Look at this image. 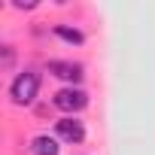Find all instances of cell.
Masks as SVG:
<instances>
[{"instance_id": "obj_5", "label": "cell", "mask_w": 155, "mask_h": 155, "mask_svg": "<svg viewBox=\"0 0 155 155\" xmlns=\"http://www.w3.org/2000/svg\"><path fill=\"white\" fill-rule=\"evenodd\" d=\"M61 152V140L55 134H37L31 140V155H58Z\"/></svg>"}, {"instance_id": "obj_2", "label": "cell", "mask_w": 155, "mask_h": 155, "mask_svg": "<svg viewBox=\"0 0 155 155\" xmlns=\"http://www.w3.org/2000/svg\"><path fill=\"white\" fill-rule=\"evenodd\" d=\"M52 107L61 110L64 116H76V113H82L88 107V94L79 88V85H64L52 94Z\"/></svg>"}, {"instance_id": "obj_8", "label": "cell", "mask_w": 155, "mask_h": 155, "mask_svg": "<svg viewBox=\"0 0 155 155\" xmlns=\"http://www.w3.org/2000/svg\"><path fill=\"white\" fill-rule=\"evenodd\" d=\"M12 9H37V3H21V0H15Z\"/></svg>"}, {"instance_id": "obj_6", "label": "cell", "mask_w": 155, "mask_h": 155, "mask_svg": "<svg viewBox=\"0 0 155 155\" xmlns=\"http://www.w3.org/2000/svg\"><path fill=\"white\" fill-rule=\"evenodd\" d=\"M52 34H55L61 43H67V46H82V43H85V34H82L79 28H73V25H64V21L52 25Z\"/></svg>"}, {"instance_id": "obj_4", "label": "cell", "mask_w": 155, "mask_h": 155, "mask_svg": "<svg viewBox=\"0 0 155 155\" xmlns=\"http://www.w3.org/2000/svg\"><path fill=\"white\" fill-rule=\"evenodd\" d=\"M46 73L55 76V79H61V82H67V85H79L85 79V67L76 64V61H64V58L46 61Z\"/></svg>"}, {"instance_id": "obj_3", "label": "cell", "mask_w": 155, "mask_h": 155, "mask_svg": "<svg viewBox=\"0 0 155 155\" xmlns=\"http://www.w3.org/2000/svg\"><path fill=\"white\" fill-rule=\"evenodd\" d=\"M85 122L79 119V116H61L58 122H55V137L61 140V143H67V146H79V143H85Z\"/></svg>"}, {"instance_id": "obj_1", "label": "cell", "mask_w": 155, "mask_h": 155, "mask_svg": "<svg viewBox=\"0 0 155 155\" xmlns=\"http://www.w3.org/2000/svg\"><path fill=\"white\" fill-rule=\"evenodd\" d=\"M40 94V73L37 70H21L9 82V101L15 107H31Z\"/></svg>"}, {"instance_id": "obj_7", "label": "cell", "mask_w": 155, "mask_h": 155, "mask_svg": "<svg viewBox=\"0 0 155 155\" xmlns=\"http://www.w3.org/2000/svg\"><path fill=\"white\" fill-rule=\"evenodd\" d=\"M12 61H15V49H12V46H3V67L9 70V67H12Z\"/></svg>"}]
</instances>
